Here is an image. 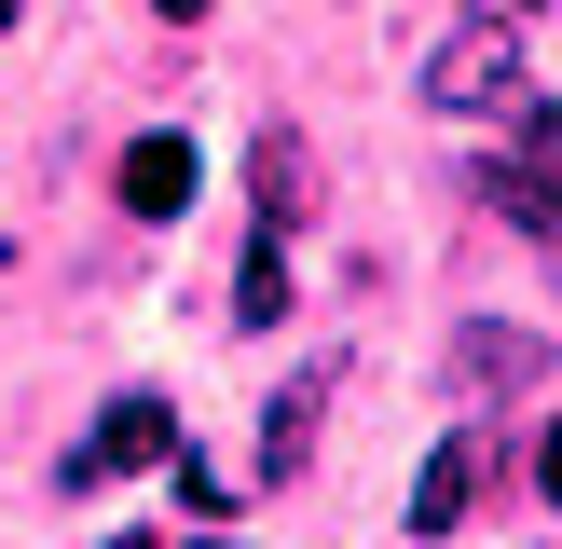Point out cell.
<instances>
[{"mask_svg": "<svg viewBox=\"0 0 562 549\" xmlns=\"http://www.w3.org/2000/svg\"><path fill=\"white\" fill-rule=\"evenodd\" d=\"M426 110H453V124H521V110H536V69L508 55L494 14H467L453 42L426 55Z\"/></svg>", "mask_w": 562, "mask_h": 549, "instance_id": "cell-1", "label": "cell"}, {"mask_svg": "<svg viewBox=\"0 0 562 549\" xmlns=\"http://www.w3.org/2000/svg\"><path fill=\"white\" fill-rule=\"evenodd\" d=\"M453 384H467V399H536V384H562V371H549V329L467 316V329H453Z\"/></svg>", "mask_w": 562, "mask_h": 549, "instance_id": "cell-2", "label": "cell"}, {"mask_svg": "<svg viewBox=\"0 0 562 549\" xmlns=\"http://www.w3.org/2000/svg\"><path fill=\"white\" fill-rule=\"evenodd\" d=\"M192 179H206V152H192V137H165V124H151V137H124V165H110V192H124L137 220H179V206H192Z\"/></svg>", "mask_w": 562, "mask_h": 549, "instance_id": "cell-3", "label": "cell"}, {"mask_svg": "<svg viewBox=\"0 0 562 549\" xmlns=\"http://www.w3.org/2000/svg\"><path fill=\"white\" fill-rule=\"evenodd\" d=\"M467 508H481V453H467V439H439V453L412 467V494H398V522H412V536H453Z\"/></svg>", "mask_w": 562, "mask_h": 549, "instance_id": "cell-4", "label": "cell"}, {"mask_svg": "<svg viewBox=\"0 0 562 549\" xmlns=\"http://www.w3.org/2000/svg\"><path fill=\"white\" fill-rule=\"evenodd\" d=\"M247 179H261V220H274V234H289V220H316V152H302L289 124L247 152Z\"/></svg>", "mask_w": 562, "mask_h": 549, "instance_id": "cell-5", "label": "cell"}, {"mask_svg": "<svg viewBox=\"0 0 562 549\" xmlns=\"http://www.w3.org/2000/svg\"><path fill=\"white\" fill-rule=\"evenodd\" d=\"M316 399H329V371H289V384H274V426H261V481H302V453H316Z\"/></svg>", "mask_w": 562, "mask_h": 549, "instance_id": "cell-6", "label": "cell"}, {"mask_svg": "<svg viewBox=\"0 0 562 549\" xmlns=\"http://www.w3.org/2000/svg\"><path fill=\"white\" fill-rule=\"evenodd\" d=\"M165 453H179L165 399H110V426H97V453H82V481H97V467H165Z\"/></svg>", "mask_w": 562, "mask_h": 549, "instance_id": "cell-7", "label": "cell"}, {"mask_svg": "<svg viewBox=\"0 0 562 549\" xmlns=\"http://www.w3.org/2000/svg\"><path fill=\"white\" fill-rule=\"evenodd\" d=\"M274 316H289V234L261 220V234H247V261H234V329H274Z\"/></svg>", "mask_w": 562, "mask_h": 549, "instance_id": "cell-8", "label": "cell"}, {"mask_svg": "<svg viewBox=\"0 0 562 549\" xmlns=\"http://www.w3.org/2000/svg\"><path fill=\"white\" fill-rule=\"evenodd\" d=\"M494 206H508L521 234H562V165L549 152H508V165H494Z\"/></svg>", "mask_w": 562, "mask_h": 549, "instance_id": "cell-9", "label": "cell"}, {"mask_svg": "<svg viewBox=\"0 0 562 549\" xmlns=\"http://www.w3.org/2000/svg\"><path fill=\"white\" fill-rule=\"evenodd\" d=\"M536 494H549V508H562V412H549V426H536Z\"/></svg>", "mask_w": 562, "mask_h": 549, "instance_id": "cell-10", "label": "cell"}, {"mask_svg": "<svg viewBox=\"0 0 562 549\" xmlns=\"http://www.w3.org/2000/svg\"><path fill=\"white\" fill-rule=\"evenodd\" d=\"M467 14H494V27H521V14H549V0H467Z\"/></svg>", "mask_w": 562, "mask_h": 549, "instance_id": "cell-11", "label": "cell"}, {"mask_svg": "<svg viewBox=\"0 0 562 549\" xmlns=\"http://www.w3.org/2000/svg\"><path fill=\"white\" fill-rule=\"evenodd\" d=\"M151 14H165V27H192V14H206V0H151Z\"/></svg>", "mask_w": 562, "mask_h": 549, "instance_id": "cell-12", "label": "cell"}, {"mask_svg": "<svg viewBox=\"0 0 562 549\" xmlns=\"http://www.w3.org/2000/svg\"><path fill=\"white\" fill-rule=\"evenodd\" d=\"M0 27H14V0H0Z\"/></svg>", "mask_w": 562, "mask_h": 549, "instance_id": "cell-13", "label": "cell"}, {"mask_svg": "<svg viewBox=\"0 0 562 549\" xmlns=\"http://www.w3.org/2000/svg\"><path fill=\"white\" fill-rule=\"evenodd\" d=\"M206 549H220V536H206Z\"/></svg>", "mask_w": 562, "mask_h": 549, "instance_id": "cell-14", "label": "cell"}]
</instances>
